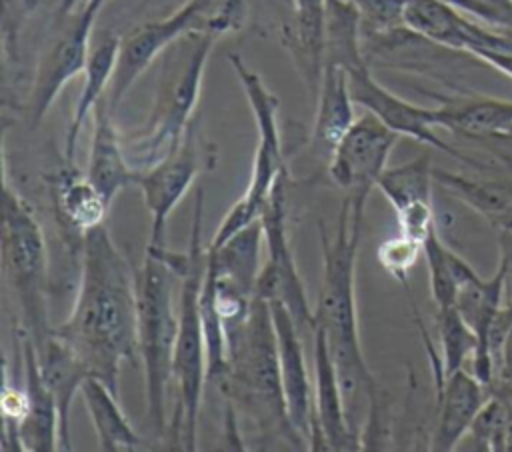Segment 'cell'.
I'll return each instance as SVG.
<instances>
[{
    "label": "cell",
    "mask_w": 512,
    "mask_h": 452,
    "mask_svg": "<svg viewBox=\"0 0 512 452\" xmlns=\"http://www.w3.org/2000/svg\"><path fill=\"white\" fill-rule=\"evenodd\" d=\"M54 332L118 392L122 366L138 356L136 276L104 224L84 236L76 298Z\"/></svg>",
    "instance_id": "cell-1"
},
{
    "label": "cell",
    "mask_w": 512,
    "mask_h": 452,
    "mask_svg": "<svg viewBox=\"0 0 512 452\" xmlns=\"http://www.w3.org/2000/svg\"><path fill=\"white\" fill-rule=\"evenodd\" d=\"M364 198L344 194L336 228L330 232L318 224L322 250V284L314 306V328H322L334 358L344 402L352 428L362 436V410L368 412V424H374L380 408V388L364 358L358 308H356V262L360 250Z\"/></svg>",
    "instance_id": "cell-2"
},
{
    "label": "cell",
    "mask_w": 512,
    "mask_h": 452,
    "mask_svg": "<svg viewBox=\"0 0 512 452\" xmlns=\"http://www.w3.org/2000/svg\"><path fill=\"white\" fill-rule=\"evenodd\" d=\"M214 382L228 406L250 418L262 436L308 448L288 416L276 330L266 300L256 296L248 318L226 332V368Z\"/></svg>",
    "instance_id": "cell-3"
},
{
    "label": "cell",
    "mask_w": 512,
    "mask_h": 452,
    "mask_svg": "<svg viewBox=\"0 0 512 452\" xmlns=\"http://www.w3.org/2000/svg\"><path fill=\"white\" fill-rule=\"evenodd\" d=\"M204 224V188L196 190L190 238H188V260L178 276V332L174 346L172 378L176 384V406L170 418L168 436L182 450L198 448V422L204 396V384L208 380V352L204 322L200 312V294L206 274L208 248L202 242Z\"/></svg>",
    "instance_id": "cell-4"
},
{
    "label": "cell",
    "mask_w": 512,
    "mask_h": 452,
    "mask_svg": "<svg viewBox=\"0 0 512 452\" xmlns=\"http://www.w3.org/2000/svg\"><path fill=\"white\" fill-rule=\"evenodd\" d=\"M218 38L206 32H188L162 54V70L146 126L124 144L136 170L156 164L170 152L192 124L200 100L208 56Z\"/></svg>",
    "instance_id": "cell-5"
},
{
    "label": "cell",
    "mask_w": 512,
    "mask_h": 452,
    "mask_svg": "<svg viewBox=\"0 0 512 452\" xmlns=\"http://www.w3.org/2000/svg\"><path fill=\"white\" fill-rule=\"evenodd\" d=\"M136 276V314H138V356L144 366L146 414L152 430L168 434L170 416L166 414V394L174 366V346L178 332V310H174L176 274L156 254L146 256Z\"/></svg>",
    "instance_id": "cell-6"
},
{
    "label": "cell",
    "mask_w": 512,
    "mask_h": 452,
    "mask_svg": "<svg viewBox=\"0 0 512 452\" xmlns=\"http://www.w3.org/2000/svg\"><path fill=\"white\" fill-rule=\"evenodd\" d=\"M2 270L20 308V328L34 346L54 328L48 324V244L30 204L2 188Z\"/></svg>",
    "instance_id": "cell-7"
},
{
    "label": "cell",
    "mask_w": 512,
    "mask_h": 452,
    "mask_svg": "<svg viewBox=\"0 0 512 452\" xmlns=\"http://www.w3.org/2000/svg\"><path fill=\"white\" fill-rule=\"evenodd\" d=\"M228 64L234 70L244 94L246 102L252 110L258 142L252 160V172L244 194L230 206L226 216L220 220L208 248L222 246L228 238H232L242 228L260 220V214L276 186V182L288 174L282 136L278 124V98L266 86L262 76L254 72L240 54H228Z\"/></svg>",
    "instance_id": "cell-8"
},
{
    "label": "cell",
    "mask_w": 512,
    "mask_h": 452,
    "mask_svg": "<svg viewBox=\"0 0 512 452\" xmlns=\"http://www.w3.org/2000/svg\"><path fill=\"white\" fill-rule=\"evenodd\" d=\"M218 162V148L212 144L198 122L192 120L182 140L166 152L156 164L138 170L136 186L142 190L144 204L150 212V240L148 248H164L166 222L172 210L188 194L194 180L212 172Z\"/></svg>",
    "instance_id": "cell-9"
},
{
    "label": "cell",
    "mask_w": 512,
    "mask_h": 452,
    "mask_svg": "<svg viewBox=\"0 0 512 452\" xmlns=\"http://www.w3.org/2000/svg\"><path fill=\"white\" fill-rule=\"evenodd\" d=\"M100 10L102 8L92 6L78 14H54L52 30L38 56L26 98V114L32 126L46 118L62 88L74 76L84 72L92 50V30Z\"/></svg>",
    "instance_id": "cell-10"
},
{
    "label": "cell",
    "mask_w": 512,
    "mask_h": 452,
    "mask_svg": "<svg viewBox=\"0 0 512 452\" xmlns=\"http://www.w3.org/2000/svg\"><path fill=\"white\" fill-rule=\"evenodd\" d=\"M290 174H284L262 214V228H264V246H266V258L262 262L258 280H256V296L266 302H282L300 332L314 330V308L308 302L304 282L300 278L296 260L292 256L290 248V236H288V224H286V186H288Z\"/></svg>",
    "instance_id": "cell-11"
},
{
    "label": "cell",
    "mask_w": 512,
    "mask_h": 452,
    "mask_svg": "<svg viewBox=\"0 0 512 452\" xmlns=\"http://www.w3.org/2000/svg\"><path fill=\"white\" fill-rule=\"evenodd\" d=\"M204 6L206 0H184L168 16L148 20L122 36L116 70L106 94L112 112L156 58H160L184 34L198 32Z\"/></svg>",
    "instance_id": "cell-12"
},
{
    "label": "cell",
    "mask_w": 512,
    "mask_h": 452,
    "mask_svg": "<svg viewBox=\"0 0 512 452\" xmlns=\"http://www.w3.org/2000/svg\"><path fill=\"white\" fill-rule=\"evenodd\" d=\"M398 138L374 114L364 112L356 116L328 160V176L344 194L368 200L370 190L376 188L382 172L388 168Z\"/></svg>",
    "instance_id": "cell-13"
},
{
    "label": "cell",
    "mask_w": 512,
    "mask_h": 452,
    "mask_svg": "<svg viewBox=\"0 0 512 452\" xmlns=\"http://www.w3.org/2000/svg\"><path fill=\"white\" fill-rule=\"evenodd\" d=\"M348 72V84L354 104L362 106L366 112L374 114L378 120H382L390 130H394L398 136H408L420 144L432 146L476 170L490 168V164L470 158L468 154L460 152L458 148L450 146L438 136V126L434 118V108H424L414 102H408L382 86L370 72L368 62L356 68L346 70Z\"/></svg>",
    "instance_id": "cell-14"
},
{
    "label": "cell",
    "mask_w": 512,
    "mask_h": 452,
    "mask_svg": "<svg viewBox=\"0 0 512 452\" xmlns=\"http://www.w3.org/2000/svg\"><path fill=\"white\" fill-rule=\"evenodd\" d=\"M278 342V364L288 416L296 432L306 440L308 448L316 444L314 416V380L310 378L302 332L296 326L290 310L282 302H268Z\"/></svg>",
    "instance_id": "cell-15"
},
{
    "label": "cell",
    "mask_w": 512,
    "mask_h": 452,
    "mask_svg": "<svg viewBox=\"0 0 512 452\" xmlns=\"http://www.w3.org/2000/svg\"><path fill=\"white\" fill-rule=\"evenodd\" d=\"M312 380H314V450H362V436L352 428L338 370L322 328L312 330Z\"/></svg>",
    "instance_id": "cell-16"
},
{
    "label": "cell",
    "mask_w": 512,
    "mask_h": 452,
    "mask_svg": "<svg viewBox=\"0 0 512 452\" xmlns=\"http://www.w3.org/2000/svg\"><path fill=\"white\" fill-rule=\"evenodd\" d=\"M52 212L66 248L80 260L86 232L104 224L110 204L74 164H64L46 176Z\"/></svg>",
    "instance_id": "cell-17"
},
{
    "label": "cell",
    "mask_w": 512,
    "mask_h": 452,
    "mask_svg": "<svg viewBox=\"0 0 512 452\" xmlns=\"http://www.w3.org/2000/svg\"><path fill=\"white\" fill-rule=\"evenodd\" d=\"M432 382L434 424L428 448L442 452L454 450L462 444L490 390L468 368H460L448 376L432 374Z\"/></svg>",
    "instance_id": "cell-18"
},
{
    "label": "cell",
    "mask_w": 512,
    "mask_h": 452,
    "mask_svg": "<svg viewBox=\"0 0 512 452\" xmlns=\"http://www.w3.org/2000/svg\"><path fill=\"white\" fill-rule=\"evenodd\" d=\"M326 6L328 0H292V12L278 30V38L312 100L324 70Z\"/></svg>",
    "instance_id": "cell-19"
},
{
    "label": "cell",
    "mask_w": 512,
    "mask_h": 452,
    "mask_svg": "<svg viewBox=\"0 0 512 452\" xmlns=\"http://www.w3.org/2000/svg\"><path fill=\"white\" fill-rule=\"evenodd\" d=\"M18 336L22 350V382L28 394V412L18 428L20 446L28 452L62 450L60 414L56 400L42 378L36 346L24 332H18Z\"/></svg>",
    "instance_id": "cell-20"
},
{
    "label": "cell",
    "mask_w": 512,
    "mask_h": 452,
    "mask_svg": "<svg viewBox=\"0 0 512 452\" xmlns=\"http://www.w3.org/2000/svg\"><path fill=\"white\" fill-rule=\"evenodd\" d=\"M84 174L110 206L124 188L136 184L138 170L132 166L114 126V112L108 98H102L94 108V132Z\"/></svg>",
    "instance_id": "cell-21"
},
{
    "label": "cell",
    "mask_w": 512,
    "mask_h": 452,
    "mask_svg": "<svg viewBox=\"0 0 512 452\" xmlns=\"http://www.w3.org/2000/svg\"><path fill=\"white\" fill-rule=\"evenodd\" d=\"M488 170L462 174L434 168V182L448 196L476 212L498 234L512 230V176L488 174Z\"/></svg>",
    "instance_id": "cell-22"
},
{
    "label": "cell",
    "mask_w": 512,
    "mask_h": 452,
    "mask_svg": "<svg viewBox=\"0 0 512 452\" xmlns=\"http://www.w3.org/2000/svg\"><path fill=\"white\" fill-rule=\"evenodd\" d=\"M436 126L474 142L492 140L512 130V100L464 92L442 96L434 108Z\"/></svg>",
    "instance_id": "cell-23"
},
{
    "label": "cell",
    "mask_w": 512,
    "mask_h": 452,
    "mask_svg": "<svg viewBox=\"0 0 512 452\" xmlns=\"http://www.w3.org/2000/svg\"><path fill=\"white\" fill-rule=\"evenodd\" d=\"M314 106L310 150L316 158L326 160L328 164L336 144L356 120V104L350 94L348 72L342 66L324 64Z\"/></svg>",
    "instance_id": "cell-24"
},
{
    "label": "cell",
    "mask_w": 512,
    "mask_h": 452,
    "mask_svg": "<svg viewBox=\"0 0 512 452\" xmlns=\"http://www.w3.org/2000/svg\"><path fill=\"white\" fill-rule=\"evenodd\" d=\"M36 354H38L42 378L50 388L58 406L62 450H72L70 410L76 394H80L82 382L90 376L88 366L76 354V350L64 338H60L54 330L44 342L36 346Z\"/></svg>",
    "instance_id": "cell-25"
},
{
    "label": "cell",
    "mask_w": 512,
    "mask_h": 452,
    "mask_svg": "<svg viewBox=\"0 0 512 452\" xmlns=\"http://www.w3.org/2000/svg\"><path fill=\"white\" fill-rule=\"evenodd\" d=\"M120 40L122 36L108 32V34H102L90 50L86 68L82 72V88L76 98L74 112L66 130V140H64V160L68 164H74L78 138L88 114L94 112L96 104L108 94V88L116 70Z\"/></svg>",
    "instance_id": "cell-26"
},
{
    "label": "cell",
    "mask_w": 512,
    "mask_h": 452,
    "mask_svg": "<svg viewBox=\"0 0 512 452\" xmlns=\"http://www.w3.org/2000/svg\"><path fill=\"white\" fill-rule=\"evenodd\" d=\"M80 396L94 426L98 450H138L146 444L120 408L118 392H114L104 380L90 374L82 382Z\"/></svg>",
    "instance_id": "cell-27"
},
{
    "label": "cell",
    "mask_w": 512,
    "mask_h": 452,
    "mask_svg": "<svg viewBox=\"0 0 512 452\" xmlns=\"http://www.w3.org/2000/svg\"><path fill=\"white\" fill-rule=\"evenodd\" d=\"M424 260L428 266L430 296L436 308L454 306L460 282L474 270L440 236L438 226L424 240Z\"/></svg>",
    "instance_id": "cell-28"
},
{
    "label": "cell",
    "mask_w": 512,
    "mask_h": 452,
    "mask_svg": "<svg viewBox=\"0 0 512 452\" xmlns=\"http://www.w3.org/2000/svg\"><path fill=\"white\" fill-rule=\"evenodd\" d=\"M434 184L432 160L428 154H420L400 166H388L376 188L384 194L394 212H398L418 202H432Z\"/></svg>",
    "instance_id": "cell-29"
},
{
    "label": "cell",
    "mask_w": 512,
    "mask_h": 452,
    "mask_svg": "<svg viewBox=\"0 0 512 452\" xmlns=\"http://www.w3.org/2000/svg\"><path fill=\"white\" fill-rule=\"evenodd\" d=\"M436 334L438 352L442 358L444 376L466 368L476 352V334L462 318L456 306L436 308Z\"/></svg>",
    "instance_id": "cell-30"
},
{
    "label": "cell",
    "mask_w": 512,
    "mask_h": 452,
    "mask_svg": "<svg viewBox=\"0 0 512 452\" xmlns=\"http://www.w3.org/2000/svg\"><path fill=\"white\" fill-rule=\"evenodd\" d=\"M360 18L362 38L384 40L406 28V0H350Z\"/></svg>",
    "instance_id": "cell-31"
},
{
    "label": "cell",
    "mask_w": 512,
    "mask_h": 452,
    "mask_svg": "<svg viewBox=\"0 0 512 452\" xmlns=\"http://www.w3.org/2000/svg\"><path fill=\"white\" fill-rule=\"evenodd\" d=\"M506 434V402L498 392H490L486 402L474 416L468 434L474 450H504Z\"/></svg>",
    "instance_id": "cell-32"
},
{
    "label": "cell",
    "mask_w": 512,
    "mask_h": 452,
    "mask_svg": "<svg viewBox=\"0 0 512 452\" xmlns=\"http://www.w3.org/2000/svg\"><path fill=\"white\" fill-rule=\"evenodd\" d=\"M424 254V242L398 232L396 236L384 240L376 248L378 264L404 288H408V274Z\"/></svg>",
    "instance_id": "cell-33"
},
{
    "label": "cell",
    "mask_w": 512,
    "mask_h": 452,
    "mask_svg": "<svg viewBox=\"0 0 512 452\" xmlns=\"http://www.w3.org/2000/svg\"><path fill=\"white\" fill-rule=\"evenodd\" d=\"M248 16V0H206L198 32L214 38L242 30Z\"/></svg>",
    "instance_id": "cell-34"
},
{
    "label": "cell",
    "mask_w": 512,
    "mask_h": 452,
    "mask_svg": "<svg viewBox=\"0 0 512 452\" xmlns=\"http://www.w3.org/2000/svg\"><path fill=\"white\" fill-rule=\"evenodd\" d=\"M0 32H2V48L4 58L18 62V46L20 36L30 20V16L40 8L42 0H0Z\"/></svg>",
    "instance_id": "cell-35"
},
{
    "label": "cell",
    "mask_w": 512,
    "mask_h": 452,
    "mask_svg": "<svg viewBox=\"0 0 512 452\" xmlns=\"http://www.w3.org/2000/svg\"><path fill=\"white\" fill-rule=\"evenodd\" d=\"M446 2L488 28L512 30V0H446Z\"/></svg>",
    "instance_id": "cell-36"
},
{
    "label": "cell",
    "mask_w": 512,
    "mask_h": 452,
    "mask_svg": "<svg viewBox=\"0 0 512 452\" xmlns=\"http://www.w3.org/2000/svg\"><path fill=\"white\" fill-rule=\"evenodd\" d=\"M490 154H492V164L496 168H510L512 170V130L504 136L492 138V140H482Z\"/></svg>",
    "instance_id": "cell-37"
},
{
    "label": "cell",
    "mask_w": 512,
    "mask_h": 452,
    "mask_svg": "<svg viewBox=\"0 0 512 452\" xmlns=\"http://www.w3.org/2000/svg\"><path fill=\"white\" fill-rule=\"evenodd\" d=\"M498 264L504 268L506 302H512V230L498 232Z\"/></svg>",
    "instance_id": "cell-38"
},
{
    "label": "cell",
    "mask_w": 512,
    "mask_h": 452,
    "mask_svg": "<svg viewBox=\"0 0 512 452\" xmlns=\"http://www.w3.org/2000/svg\"><path fill=\"white\" fill-rule=\"evenodd\" d=\"M480 62L512 80V50H480L474 54Z\"/></svg>",
    "instance_id": "cell-39"
},
{
    "label": "cell",
    "mask_w": 512,
    "mask_h": 452,
    "mask_svg": "<svg viewBox=\"0 0 512 452\" xmlns=\"http://www.w3.org/2000/svg\"><path fill=\"white\" fill-rule=\"evenodd\" d=\"M108 0H60L58 6H56V12L58 16H68V14H78V12H84L92 6H98V8H104Z\"/></svg>",
    "instance_id": "cell-40"
},
{
    "label": "cell",
    "mask_w": 512,
    "mask_h": 452,
    "mask_svg": "<svg viewBox=\"0 0 512 452\" xmlns=\"http://www.w3.org/2000/svg\"><path fill=\"white\" fill-rule=\"evenodd\" d=\"M502 32H506V34L512 38V30H502Z\"/></svg>",
    "instance_id": "cell-41"
}]
</instances>
